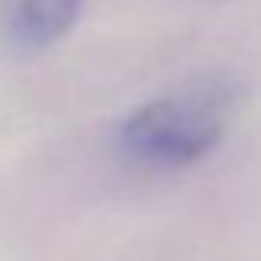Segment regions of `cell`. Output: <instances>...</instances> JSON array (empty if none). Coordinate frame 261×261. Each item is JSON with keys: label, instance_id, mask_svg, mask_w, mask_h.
Masks as SVG:
<instances>
[{"label": "cell", "instance_id": "6da1fadb", "mask_svg": "<svg viewBox=\"0 0 261 261\" xmlns=\"http://www.w3.org/2000/svg\"><path fill=\"white\" fill-rule=\"evenodd\" d=\"M235 89L225 80H202L175 96L142 102L116 129V149L133 166L175 172L215 152L225 136V113Z\"/></svg>", "mask_w": 261, "mask_h": 261}, {"label": "cell", "instance_id": "7a4b0ae2", "mask_svg": "<svg viewBox=\"0 0 261 261\" xmlns=\"http://www.w3.org/2000/svg\"><path fill=\"white\" fill-rule=\"evenodd\" d=\"M83 0H4L0 40L13 53H37L76 27Z\"/></svg>", "mask_w": 261, "mask_h": 261}]
</instances>
